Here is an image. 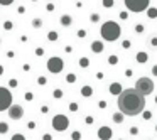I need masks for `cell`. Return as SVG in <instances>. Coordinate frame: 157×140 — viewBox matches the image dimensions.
<instances>
[{"instance_id":"cell-1","label":"cell","mask_w":157,"mask_h":140,"mask_svg":"<svg viewBox=\"0 0 157 140\" xmlns=\"http://www.w3.org/2000/svg\"><path fill=\"white\" fill-rule=\"evenodd\" d=\"M118 110L125 117H137L145 110V96H142L135 88L123 89V93L118 96Z\"/></svg>"},{"instance_id":"cell-2","label":"cell","mask_w":157,"mask_h":140,"mask_svg":"<svg viewBox=\"0 0 157 140\" xmlns=\"http://www.w3.org/2000/svg\"><path fill=\"white\" fill-rule=\"evenodd\" d=\"M100 32H102V37H103L105 41H110V42H113V41H117L118 37H120V25L117 24V22H105L103 25H102V29H100Z\"/></svg>"},{"instance_id":"cell-3","label":"cell","mask_w":157,"mask_h":140,"mask_svg":"<svg viewBox=\"0 0 157 140\" xmlns=\"http://www.w3.org/2000/svg\"><path fill=\"white\" fill-rule=\"evenodd\" d=\"M154 81L150 79V78H139L137 81H135V89L139 91L142 96H147V95H150L152 91H154Z\"/></svg>"},{"instance_id":"cell-4","label":"cell","mask_w":157,"mask_h":140,"mask_svg":"<svg viewBox=\"0 0 157 140\" xmlns=\"http://www.w3.org/2000/svg\"><path fill=\"white\" fill-rule=\"evenodd\" d=\"M123 3L130 12H144L149 9V0H125Z\"/></svg>"},{"instance_id":"cell-5","label":"cell","mask_w":157,"mask_h":140,"mask_svg":"<svg viewBox=\"0 0 157 140\" xmlns=\"http://www.w3.org/2000/svg\"><path fill=\"white\" fill-rule=\"evenodd\" d=\"M10 106H12V93L7 88L0 86V111L10 110Z\"/></svg>"},{"instance_id":"cell-6","label":"cell","mask_w":157,"mask_h":140,"mask_svg":"<svg viewBox=\"0 0 157 140\" xmlns=\"http://www.w3.org/2000/svg\"><path fill=\"white\" fill-rule=\"evenodd\" d=\"M51 123H52V128H54L56 132H64V130L69 127V120H68L66 115H54Z\"/></svg>"},{"instance_id":"cell-7","label":"cell","mask_w":157,"mask_h":140,"mask_svg":"<svg viewBox=\"0 0 157 140\" xmlns=\"http://www.w3.org/2000/svg\"><path fill=\"white\" fill-rule=\"evenodd\" d=\"M63 68H64V61L61 57H51L47 61V69L51 73H61Z\"/></svg>"},{"instance_id":"cell-8","label":"cell","mask_w":157,"mask_h":140,"mask_svg":"<svg viewBox=\"0 0 157 140\" xmlns=\"http://www.w3.org/2000/svg\"><path fill=\"white\" fill-rule=\"evenodd\" d=\"M9 117H10L12 120H20V118L24 117V108L20 105H12L10 110H9Z\"/></svg>"},{"instance_id":"cell-9","label":"cell","mask_w":157,"mask_h":140,"mask_svg":"<svg viewBox=\"0 0 157 140\" xmlns=\"http://www.w3.org/2000/svg\"><path fill=\"white\" fill-rule=\"evenodd\" d=\"M112 135H113V132H112L110 127H102V128H98V139L100 140H110Z\"/></svg>"},{"instance_id":"cell-10","label":"cell","mask_w":157,"mask_h":140,"mask_svg":"<svg viewBox=\"0 0 157 140\" xmlns=\"http://www.w3.org/2000/svg\"><path fill=\"white\" fill-rule=\"evenodd\" d=\"M108 89H110V93H112V95H118V96H120V95L123 93L122 85H120V83H112Z\"/></svg>"},{"instance_id":"cell-11","label":"cell","mask_w":157,"mask_h":140,"mask_svg":"<svg viewBox=\"0 0 157 140\" xmlns=\"http://www.w3.org/2000/svg\"><path fill=\"white\" fill-rule=\"evenodd\" d=\"M105 49V46H103V42H102V41H93V42H91V51H93V53H102V51H103Z\"/></svg>"},{"instance_id":"cell-12","label":"cell","mask_w":157,"mask_h":140,"mask_svg":"<svg viewBox=\"0 0 157 140\" xmlns=\"http://www.w3.org/2000/svg\"><path fill=\"white\" fill-rule=\"evenodd\" d=\"M137 61H139L140 64H144V63H147V59H149V54L147 53H137Z\"/></svg>"},{"instance_id":"cell-13","label":"cell","mask_w":157,"mask_h":140,"mask_svg":"<svg viewBox=\"0 0 157 140\" xmlns=\"http://www.w3.org/2000/svg\"><path fill=\"white\" fill-rule=\"evenodd\" d=\"M71 22H73V19H71V15H63V17H61V24H63L64 27H68V25H71Z\"/></svg>"},{"instance_id":"cell-14","label":"cell","mask_w":157,"mask_h":140,"mask_svg":"<svg viewBox=\"0 0 157 140\" xmlns=\"http://www.w3.org/2000/svg\"><path fill=\"white\" fill-rule=\"evenodd\" d=\"M81 95H83V96H91V95H93L91 86H83L81 88Z\"/></svg>"},{"instance_id":"cell-15","label":"cell","mask_w":157,"mask_h":140,"mask_svg":"<svg viewBox=\"0 0 157 140\" xmlns=\"http://www.w3.org/2000/svg\"><path fill=\"white\" fill-rule=\"evenodd\" d=\"M147 15L150 19H156L157 17V9L156 7H149V9H147Z\"/></svg>"},{"instance_id":"cell-16","label":"cell","mask_w":157,"mask_h":140,"mask_svg":"<svg viewBox=\"0 0 157 140\" xmlns=\"http://www.w3.org/2000/svg\"><path fill=\"white\" fill-rule=\"evenodd\" d=\"M123 118H125V115H122L120 111L113 115V122H115V123H122V122H123Z\"/></svg>"},{"instance_id":"cell-17","label":"cell","mask_w":157,"mask_h":140,"mask_svg":"<svg viewBox=\"0 0 157 140\" xmlns=\"http://www.w3.org/2000/svg\"><path fill=\"white\" fill-rule=\"evenodd\" d=\"M80 66H81V68H88V66H90V59H88V57H81V59H80Z\"/></svg>"},{"instance_id":"cell-18","label":"cell","mask_w":157,"mask_h":140,"mask_svg":"<svg viewBox=\"0 0 157 140\" xmlns=\"http://www.w3.org/2000/svg\"><path fill=\"white\" fill-rule=\"evenodd\" d=\"M7 130H9V125L5 122H0V133H7Z\"/></svg>"},{"instance_id":"cell-19","label":"cell","mask_w":157,"mask_h":140,"mask_svg":"<svg viewBox=\"0 0 157 140\" xmlns=\"http://www.w3.org/2000/svg\"><path fill=\"white\" fill-rule=\"evenodd\" d=\"M66 81H68V83H74V81H76V76H74L73 73H69V74L66 76Z\"/></svg>"},{"instance_id":"cell-20","label":"cell","mask_w":157,"mask_h":140,"mask_svg":"<svg viewBox=\"0 0 157 140\" xmlns=\"http://www.w3.org/2000/svg\"><path fill=\"white\" fill-rule=\"evenodd\" d=\"M32 25H34V27H37V29H39V27H41V25H42V20H41V19H34V20H32Z\"/></svg>"},{"instance_id":"cell-21","label":"cell","mask_w":157,"mask_h":140,"mask_svg":"<svg viewBox=\"0 0 157 140\" xmlns=\"http://www.w3.org/2000/svg\"><path fill=\"white\" fill-rule=\"evenodd\" d=\"M108 63H110V64H117V63H118V57H117V56H110V57H108Z\"/></svg>"},{"instance_id":"cell-22","label":"cell","mask_w":157,"mask_h":140,"mask_svg":"<svg viewBox=\"0 0 157 140\" xmlns=\"http://www.w3.org/2000/svg\"><path fill=\"white\" fill-rule=\"evenodd\" d=\"M103 5L106 9H110V7H113V0H103Z\"/></svg>"},{"instance_id":"cell-23","label":"cell","mask_w":157,"mask_h":140,"mask_svg":"<svg viewBox=\"0 0 157 140\" xmlns=\"http://www.w3.org/2000/svg\"><path fill=\"white\" fill-rule=\"evenodd\" d=\"M47 39H49V41H56V39H57V34H56V32H49V34H47Z\"/></svg>"},{"instance_id":"cell-24","label":"cell","mask_w":157,"mask_h":140,"mask_svg":"<svg viewBox=\"0 0 157 140\" xmlns=\"http://www.w3.org/2000/svg\"><path fill=\"white\" fill-rule=\"evenodd\" d=\"M12 140H25V137H24L22 133H15V135L12 137Z\"/></svg>"},{"instance_id":"cell-25","label":"cell","mask_w":157,"mask_h":140,"mask_svg":"<svg viewBox=\"0 0 157 140\" xmlns=\"http://www.w3.org/2000/svg\"><path fill=\"white\" fill-rule=\"evenodd\" d=\"M100 20V15L98 14H91V22H98Z\"/></svg>"},{"instance_id":"cell-26","label":"cell","mask_w":157,"mask_h":140,"mask_svg":"<svg viewBox=\"0 0 157 140\" xmlns=\"http://www.w3.org/2000/svg\"><path fill=\"white\" fill-rule=\"evenodd\" d=\"M122 47H123V49H128V47H130V41H123Z\"/></svg>"},{"instance_id":"cell-27","label":"cell","mask_w":157,"mask_h":140,"mask_svg":"<svg viewBox=\"0 0 157 140\" xmlns=\"http://www.w3.org/2000/svg\"><path fill=\"white\" fill-rule=\"evenodd\" d=\"M150 46H152V47H157V37H152V39H150Z\"/></svg>"},{"instance_id":"cell-28","label":"cell","mask_w":157,"mask_h":140,"mask_svg":"<svg viewBox=\"0 0 157 140\" xmlns=\"http://www.w3.org/2000/svg\"><path fill=\"white\" fill-rule=\"evenodd\" d=\"M80 139H81L80 132H74V133H73V140H80Z\"/></svg>"},{"instance_id":"cell-29","label":"cell","mask_w":157,"mask_h":140,"mask_svg":"<svg viewBox=\"0 0 157 140\" xmlns=\"http://www.w3.org/2000/svg\"><path fill=\"white\" fill-rule=\"evenodd\" d=\"M135 31H137V32H144V25L137 24V25H135Z\"/></svg>"},{"instance_id":"cell-30","label":"cell","mask_w":157,"mask_h":140,"mask_svg":"<svg viewBox=\"0 0 157 140\" xmlns=\"http://www.w3.org/2000/svg\"><path fill=\"white\" fill-rule=\"evenodd\" d=\"M54 96H56V98L63 96V91H61V89H56V91H54Z\"/></svg>"},{"instance_id":"cell-31","label":"cell","mask_w":157,"mask_h":140,"mask_svg":"<svg viewBox=\"0 0 157 140\" xmlns=\"http://www.w3.org/2000/svg\"><path fill=\"white\" fill-rule=\"evenodd\" d=\"M150 117H152V113H150V111H144V118H145V120H149Z\"/></svg>"},{"instance_id":"cell-32","label":"cell","mask_w":157,"mask_h":140,"mask_svg":"<svg viewBox=\"0 0 157 140\" xmlns=\"http://www.w3.org/2000/svg\"><path fill=\"white\" fill-rule=\"evenodd\" d=\"M69 110L76 111V110H78V105H76V103H71V105H69Z\"/></svg>"},{"instance_id":"cell-33","label":"cell","mask_w":157,"mask_h":140,"mask_svg":"<svg viewBox=\"0 0 157 140\" xmlns=\"http://www.w3.org/2000/svg\"><path fill=\"white\" fill-rule=\"evenodd\" d=\"M137 132H139V130H137V127H132V130H130V133H132V135H137Z\"/></svg>"},{"instance_id":"cell-34","label":"cell","mask_w":157,"mask_h":140,"mask_svg":"<svg viewBox=\"0 0 157 140\" xmlns=\"http://www.w3.org/2000/svg\"><path fill=\"white\" fill-rule=\"evenodd\" d=\"M78 35H80V37H85V35H86V31H83V29H81V31L78 32Z\"/></svg>"},{"instance_id":"cell-35","label":"cell","mask_w":157,"mask_h":140,"mask_svg":"<svg viewBox=\"0 0 157 140\" xmlns=\"http://www.w3.org/2000/svg\"><path fill=\"white\" fill-rule=\"evenodd\" d=\"M128 17V14L127 12H120V19H127Z\"/></svg>"},{"instance_id":"cell-36","label":"cell","mask_w":157,"mask_h":140,"mask_svg":"<svg viewBox=\"0 0 157 140\" xmlns=\"http://www.w3.org/2000/svg\"><path fill=\"white\" fill-rule=\"evenodd\" d=\"M0 3H2V5H9V3H12V2H10V0H2Z\"/></svg>"},{"instance_id":"cell-37","label":"cell","mask_w":157,"mask_h":140,"mask_svg":"<svg viewBox=\"0 0 157 140\" xmlns=\"http://www.w3.org/2000/svg\"><path fill=\"white\" fill-rule=\"evenodd\" d=\"M152 74H154V76H157V64L152 68Z\"/></svg>"},{"instance_id":"cell-38","label":"cell","mask_w":157,"mask_h":140,"mask_svg":"<svg viewBox=\"0 0 157 140\" xmlns=\"http://www.w3.org/2000/svg\"><path fill=\"white\" fill-rule=\"evenodd\" d=\"M5 29H12V22H7L5 24Z\"/></svg>"},{"instance_id":"cell-39","label":"cell","mask_w":157,"mask_h":140,"mask_svg":"<svg viewBox=\"0 0 157 140\" xmlns=\"http://www.w3.org/2000/svg\"><path fill=\"white\" fill-rule=\"evenodd\" d=\"M42 140H52V139H51V135H47V133H46V135L42 137Z\"/></svg>"},{"instance_id":"cell-40","label":"cell","mask_w":157,"mask_h":140,"mask_svg":"<svg viewBox=\"0 0 157 140\" xmlns=\"http://www.w3.org/2000/svg\"><path fill=\"white\" fill-rule=\"evenodd\" d=\"M2 73H3V68H2V66H0V74H2Z\"/></svg>"},{"instance_id":"cell-41","label":"cell","mask_w":157,"mask_h":140,"mask_svg":"<svg viewBox=\"0 0 157 140\" xmlns=\"http://www.w3.org/2000/svg\"><path fill=\"white\" fill-rule=\"evenodd\" d=\"M156 103H157V96H156Z\"/></svg>"},{"instance_id":"cell-42","label":"cell","mask_w":157,"mask_h":140,"mask_svg":"<svg viewBox=\"0 0 157 140\" xmlns=\"http://www.w3.org/2000/svg\"><path fill=\"white\" fill-rule=\"evenodd\" d=\"M156 132H157V125H156Z\"/></svg>"}]
</instances>
